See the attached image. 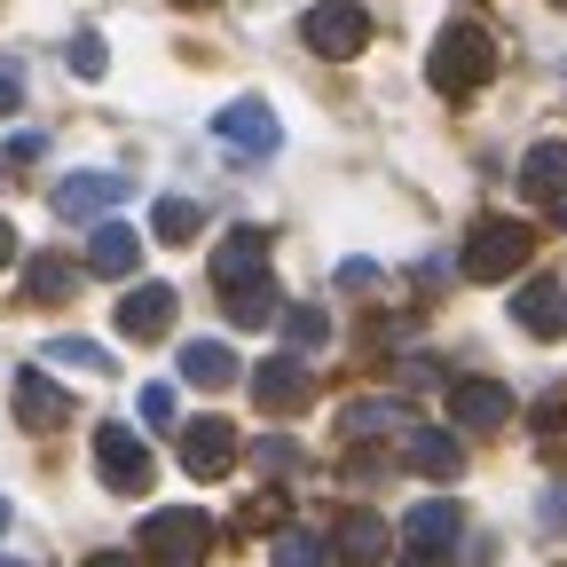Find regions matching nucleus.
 I'll list each match as a JSON object with an SVG mask.
<instances>
[{
	"label": "nucleus",
	"instance_id": "35",
	"mask_svg": "<svg viewBox=\"0 0 567 567\" xmlns=\"http://www.w3.org/2000/svg\"><path fill=\"white\" fill-rule=\"evenodd\" d=\"M276 513H284L276 496H252V505H245V528H276Z\"/></svg>",
	"mask_w": 567,
	"mask_h": 567
},
{
	"label": "nucleus",
	"instance_id": "33",
	"mask_svg": "<svg viewBox=\"0 0 567 567\" xmlns=\"http://www.w3.org/2000/svg\"><path fill=\"white\" fill-rule=\"evenodd\" d=\"M142 417H151V425H174V386H166V379L142 386Z\"/></svg>",
	"mask_w": 567,
	"mask_h": 567
},
{
	"label": "nucleus",
	"instance_id": "24",
	"mask_svg": "<svg viewBox=\"0 0 567 567\" xmlns=\"http://www.w3.org/2000/svg\"><path fill=\"white\" fill-rule=\"evenodd\" d=\"M339 551H347L354 567H371V559L386 551V528H379L371 513H347V520H339Z\"/></svg>",
	"mask_w": 567,
	"mask_h": 567
},
{
	"label": "nucleus",
	"instance_id": "30",
	"mask_svg": "<svg viewBox=\"0 0 567 567\" xmlns=\"http://www.w3.org/2000/svg\"><path fill=\"white\" fill-rule=\"evenodd\" d=\"M252 465H260V473H292V465H300V442L268 434V442H252Z\"/></svg>",
	"mask_w": 567,
	"mask_h": 567
},
{
	"label": "nucleus",
	"instance_id": "29",
	"mask_svg": "<svg viewBox=\"0 0 567 567\" xmlns=\"http://www.w3.org/2000/svg\"><path fill=\"white\" fill-rule=\"evenodd\" d=\"M284 339H292V347H323L331 339V316L323 308H284Z\"/></svg>",
	"mask_w": 567,
	"mask_h": 567
},
{
	"label": "nucleus",
	"instance_id": "39",
	"mask_svg": "<svg viewBox=\"0 0 567 567\" xmlns=\"http://www.w3.org/2000/svg\"><path fill=\"white\" fill-rule=\"evenodd\" d=\"M174 9H221V0H174Z\"/></svg>",
	"mask_w": 567,
	"mask_h": 567
},
{
	"label": "nucleus",
	"instance_id": "13",
	"mask_svg": "<svg viewBox=\"0 0 567 567\" xmlns=\"http://www.w3.org/2000/svg\"><path fill=\"white\" fill-rule=\"evenodd\" d=\"M457 536H465L457 496H425V505H410V513H402V544H410V551H434V559H442Z\"/></svg>",
	"mask_w": 567,
	"mask_h": 567
},
{
	"label": "nucleus",
	"instance_id": "18",
	"mask_svg": "<svg viewBox=\"0 0 567 567\" xmlns=\"http://www.w3.org/2000/svg\"><path fill=\"white\" fill-rule=\"evenodd\" d=\"M182 379L205 386V394H221V386H237V354H229L221 339H189V347H182Z\"/></svg>",
	"mask_w": 567,
	"mask_h": 567
},
{
	"label": "nucleus",
	"instance_id": "10",
	"mask_svg": "<svg viewBox=\"0 0 567 567\" xmlns=\"http://www.w3.org/2000/svg\"><path fill=\"white\" fill-rule=\"evenodd\" d=\"M505 417H513V386H496V379H450V425H465V434H496Z\"/></svg>",
	"mask_w": 567,
	"mask_h": 567
},
{
	"label": "nucleus",
	"instance_id": "23",
	"mask_svg": "<svg viewBox=\"0 0 567 567\" xmlns=\"http://www.w3.org/2000/svg\"><path fill=\"white\" fill-rule=\"evenodd\" d=\"M151 229H158L166 245H189V237L205 229V205H197V197H158V205H151Z\"/></svg>",
	"mask_w": 567,
	"mask_h": 567
},
{
	"label": "nucleus",
	"instance_id": "36",
	"mask_svg": "<svg viewBox=\"0 0 567 567\" xmlns=\"http://www.w3.org/2000/svg\"><path fill=\"white\" fill-rule=\"evenodd\" d=\"M339 284H347V292H363V284H379V268H371V260H347Z\"/></svg>",
	"mask_w": 567,
	"mask_h": 567
},
{
	"label": "nucleus",
	"instance_id": "19",
	"mask_svg": "<svg viewBox=\"0 0 567 567\" xmlns=\"http://www.w3.org/2000/svg\"><path fill=\"white\" fill-rule=\"evenodd\" d=\"M134 260H142V237H134L126 221H95V237H87V268H95V276H134Z\"/></svg>",
	"mask_w": 567,
	"mask_h": 567
},
{
	"label": "nucleus",
	"instance_id": "2",
	"mask_svg": "<svg viewBox=\"0 0 567 567\" xmlns=\"http://www.w3.org/2000/svg\"><path fill=\"white\" fill-rule=\"evenodd\" d=\"M142 559H158V567H197L205 551H213V520L197 513V505H166V513H151L142 520Z\"/></svg>",
	"mask_w": 567,
	"mask_h": 567
},
{
	"label": "nucleus",
	"instance_id": "25",
	"mask_svg": "<svg viewBox=\"0 0 567 567\" xmlns=\"http://www.w3.org/2000/svg\"><path fill=\"white\" fill-rule=\"evenodd\" d=\"M71 80H103V71H111V48H103V32L95 24H80V32H71Z\"/></svg>",
	"mask_w": 567,
	"mask_h": 567
},
{
	"label": "nucleus",
	"instance_id": "6",
	"mask_svg": "<svg viewBox=\"0 0 567 567\" xmlns=\"http://www.w3.org/2000/svg\"><path fill=\"white\" fill-rule=\"evenodd\" d=\"M213 134H221V151H237V158H276V142H284V126H276V111L260 95L221 103L213 111Z\"/></svg>",
	"mask_w": 567,
	"mask_h": 567
},
{
	"label": "nucleus",
	"instance_id": "14",
	"mask_svg": "<svg viewBox=\"0 0 567 567\" xmlns=\"http://www.w3.org/2000/svg\"><path fill=\"white\" fill-rule=\"evenodd\" d=\"M174 308H182L174 284H134V292L118 300V331L126 339H166L174 331Z\"/></svg>",
	"mask_w": 567,
	"mask_h": 567
},
{
	"label": "nucleus",
	"instance_id": "8",
	"mask_svg": "<svg viewBox=\"0 0 567 567\" xmlns=\"http://www.w3.org/2000/svg\"><path fill=\"white\" fill-rule=\"evenodd\" d=\"M237 465V425L229 417H189L182 425V473L189 481H221Z\"/></svg>",
	"mask_w": 567,
	"mask_h": 567
},
{
	"label": "nucleus",
	"instance_id": "21",
	"mask_svg": "<svg viewBox=\"0 0 567 567\" xmlns=\"http://www.w3.org/2000/svg\"><path fill=\"white\" fill-rule=\"evenodd\" d=\"M221 308H229V323H237V331L284 323V292H276V284H245V292H221Z\"/></svg>",
	"mask_w": 567,
	"mask_h": 567
},
{
	"label": "nucleus",
	"instance_id": "11",
	"mask_svg": "<svg viewBox=\"0 0 567 567\" xmlns=\"http://www.w3.org/2000/svg\"><path fill=\"white\" fill-rule=\"evenodd\" d=\"M213 284H221V292L268 284V229H229L221 245H213Z\"/></svg>",
	"mask_w": 567,
	"mask_h": 567
},
{
	"label": "nucleus",
	"instance_id": "38",
	"mask_svg": "<svg viewBox=\"0 0 567 567\" xmlns=\"http://www.w3.org/2000/svg\"><path fill=\"white\" fill-rule=\"evenodd\" d=\"M87 567H134V559H126V551H95Z\"/></svg>",
	"mask_w": 567,
	"mask_h": 567
},
{
	"label": "nucleus",
	"instance_id": "42",
	"mask_svg": "<svg viewBox=\"0 0 567 567\" xmlns=\"http://www.w3.org/2000/svg\"><path fill=\"white\" fill-rule=\"evenodd\" d=\"M559 221H567V205H559Z\"/></svg>",
	"mask_w": 567,
	"mask_h": 567
},
{
	"label": "nucleus",
	"instance_id": "37",
	"mask_svg": "<svg viewBox=\"0 0 567 567\" xmlns=\"http://www.w3.org/2000/svg\"><path fill=\"white\" fill-rule=\"evenodd\" d=\"M17 260V229H9V213H0V268Z\"/></svg>",
	"mask_w": 567,
	"mask_h": 567
},
{
	"label": "nucleus",
	"instance_id": "41",
	"mask_svg": "<svg viewBox=\"0 0 567 567\" xmlns=\"http://www.w3.org/2000/svg\"><path fill=\"white\" fill-rule=\"evenodd\" d=\"M0 567H17V559H0Z\"/></svg>",
	"mask_w": 567,
	"mask_h": 567
},
{
	"label": "nucleus",
	"instance_id": "26",
	"mask_svg": "<svg viewBox=\"0 0 567 567\" xmlns=\"http://www.w3.org/2000/svg\"><path fill=\"white\" fill-rule=\"evenodd\" d=\"M48 363H71V371H95V379H103L111 354H103L95 339H48Z\"/></svg>",
	"mask_w": 567,
	"mask_h": 567
},
{
	"label": "nucleus",
	"instance_id": "31",
	"mask_svg": "<svg viewBox=\"0 0 567 567\" xmlns=\"http://www.w3.org/2000/svg\"><path fill=\"white\" fill-rule=\"evenodd\" d=\"M48 151V134H17V142H0V174H9V166H32Z\"/></svg>",
	"mask_w": 567,
	"mask_h": 567
},
{
	"label": "nucleus",
	"instance_id": "43",
	"mask_svg": "<svg viewBox=\"0 0 567 567\" xmlns=\"http://www.w3.org/2000/svg\"><path fill=\"white\" fill-rule=\"evenodd\" d=\"M559 9H567V0H559Z\"/></svg>",
	"mask_w": 567,
	"mask_h": 567
},
{
	"label": "nucleus",
	"instance_id": "5",
	"mask_svg": "<svg viewBox=\"0 0 567 567\" xmlns=\"http://www.w3.org/2000/svg\"><path fill=\"white\" fill-rule=\"evenodd\" d=\"M95 473H103V488H118V496H134V488H151V473H158V457H151V442L134 434V425H95Z\"/></svg>",
	"mask_w": 567,
	"mask_h": 567
},
{
	"label": "nucleus",
	"instance_id": "32",
	"mask_svg": "<svg viewBox=\"0 0 567 567\" xmlns=\"http://www.w3.org/2000/svg\"><path fill=\"white\" fill-rule=\"evenodd\" d=\"M536 520H544V536H567V481H559V488H544Z\"/></svg>",
	"mask_w": 567,
	"mask_h": 567
},
{
	"label": "nucleus",
	"instance_id": "28",
	"mask_svg": "<svg viewBox=\"0 0 567 567\" xmlns=\"http://www.w3.org/2000/svg\"><path fill=\"white\" fill-rule=\"evenodd\" d=\"M276 567H323V536L284 528V536H276Z\"/></svg>",
	"mask_w": 567,
	"mask_h": 567
},
{
	"label": "nucleus",
	"instance_id": "22",
	"mask_svg": "<svg viewBox=\"0 0 567 567\" xmlns=\"http://www.w3.org/2000/svg\"><path fill=\"white\" fill-rule=\"evenodd\" d=\"M347 442H371V434H410V417H402V402H347Z\"/></svg>",
	"mask_w": 567,
	"mask_h": 567
},
{
	"label": "nucleus",
	"instance_id": "1",
	"mask_svg": "<svg viewBox=\"0 0 567 567\" xmlns=\"http://www.w3.org/2000/svg\"><path fill=\"white\" fill-rule=\"evenodd\" d=\"M425 80H434L442 95H473L496 80V40L488 24H450L434 48H425Z\"/></svg>",
	"mask_w": 567,
	"mask_h": 567
},
{
	"label": "nucleus",
	"instance_id": "16",
	"mask_svg": "<svg viewBox=\"0 0 567 567\" xmlns=\"http://www.w3.org/2000/svg\"><path fill=\"white\" fill-rule=\"evenodd\" d=\"M402 457H410L425 481H457V473H465V450H457V434H442V425H410V434H402Z\"/></svg>",
	"mask_w": 567,
	"mask_h": 567
},
{
	"label": "nucleus",
	"instance_id": "40",
	"mask_svg": "<svg viewBox=\"0 0 567 567\" xmlns=\"http://www.w3.org/2000/svg\"><path fill=\"white\" fill-rule=\"evenodd\" d=\"M0 528H9V496H0Z\"/></svg>",
	"mask_w": 567,
	"mask_h": 567
},
{
	"label": "nucleus",
	"instance_id": "12",
	"mask_svg": "<svg viewBox=\"0 0 567 567\" xmlns=\"http://www.w3.org/2000/svg\"><path fill=\"white\" fill-rule=\"evenodd\" d=\"M513 323L528 339H559L567 331V284L559 276H528L520 292H513Z\"/></svg>",
	"mask_w": 567,
	"mask_h": 567
},
{
	"label": "nucleus",
	"instance_id": "15",
	"mask_svg": "<svg viewBox=\"0 0 567 567\" xmlns=\"http://www.w3.org/2000/svg\"><path fill=\"white\" fill-rule=\"evenodd\" d=\"M17 417L32 425V434H55V425H71V394L48 371H17Z\"/></svg>",
	"mask_w": 567,
	"mask_h": 567
},
{
	"label": "nucleus",
	"instance_id": "3",
	"mask_svg": "<svg viewBox=\"0 0 567 567\" xmlns=\"http://www.w3.org/2000/svg\"><path fill=\"white\" fill-rule=\"evenodd\" d=\"M536 260V229L528 221H481L473 237H465V276L473 284H505V276H520Z\"/></svg>",
	"mask_w": 567,
	"mask_h": 567
},
{
	"label": "nucleus",
	"instance_id": "4",
	"mask_svg": "<svg viewBox=\"0 0 567 567\" xmlns=\"http://www.w3.org/2000/svg\"><path fill=\"white\" fill-rule=\"evenodd\" d=\"M300 40H308L323 63H347V55L371 48V17L354 9V0H316V9L300 17Z\"/></svg>",
	"mask_w": 567,
	"mask_h": 567
},
{
	"label": "nucleus",
	"instance_id": "27",
	"mask_svg": "<svg viewBox=\"0 0 567 567\" xmlns=\"http://www.w3.org/2000/svg\"><path fill=\"white\" fill-rule=\"evenodd\" d=\"M536 442H544V457L567 465V394H551V402L536 410Z\"/></svg>",
	"mask_w": 567,
	"mask_h": 567
},
{
	"label": "nucleus",
	"instance_id": "34",
	"mask_svg": "<svg viewBox=\"0 0 567 567\" xmlns=\"http://www.w3.org/2000/svg\"><path fill=\"white\" fill-rule=\"evenodd\" d=\"M17 103H24V71H17V63H0V118H9Z\"/></svg>",
	"mask_w": 567,
	"mask_h": 567
},
{
	"label": "nucleus",
	"instance_id": "17",
	"mask_svg": "<svg viewBox=\"0 0 567 567\" xmlns=\"http://www.w3.org/2000/svg\"><path fill=\"white\" fill-rule=\"evenodd\" d=\"M520 197L567 205V142H536V151L520 158Z\"/></svg>",
	"mask_w": 567,
	"mask_h": 567
},
{
	"label": "nucleus",
	"instance_id": "7",
	"mask_svg": "<svg viewBox=\"0 0 567 567\" xmlns=\"http://www.w3.org/2000/svg\"><path fill=\"white\" fill-rule=\"evenodd\" d=\"M252 402H260L268 417H300V410L316 402V371L300 363V354H268V363L252 371Z\"/></svg>",
	"mask_w": 567,
	"mask_h": 567
},
{
	"label": "nucleus",
	"instance_id": "20",
	"mask_svg": "<svg viewBox=\"0 0 567 567\" xmlns=\"http://www.w3.org/2000/svg\"><path fill=\"white\" fill-rule=\"evenodd\" d=\"M24 292L48 308V300H71V292H80V268H71L63 252H32L24 260Z\"/></svg>",
	"mask_w": 567,
	"mask_h": 567
},
{
	"label": "nucleus",
	"instance_id": "9",
	"mask_svg": "<svg viewBox=\"0 0 567 567\" xmlns=\"http://www.w3.org/2000/svg\"><path fill=\"white\" fill-rule=\"evenodd\" d=\"M118 197H126V174H95V166H87V174H63V182L48 189V205L63 213V221H103Z\"/></svg>",
	"mask_w": 567,
	"mask_h": 567
}]
</instances>
